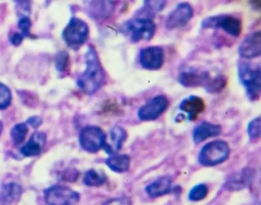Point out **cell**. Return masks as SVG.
Instances as JSON below:
<instances>
[{
  "label": "cell",
  "instance_id": "obj_1",
  "mask_svg": "<svg viewBox=\"0 0 261 205\" xmlns=\"http://www.w3.org/2000/svg\"><path fill=\"white\" fill-rule=\"evenodd\" d=\"M105 80V71L97 50L93 46H88L85 53V69L77 78V87L85 94L91 96L103 87Z\"/></svg>",
  "mask_w": 261,
  "mask_h": 205
},
{
  "label": "cell",
  "instance_id": "obj_2",
  "mask_svg": "<svg viewBox=\"0 0 261 205\" xmlns=\"http://www.w3.org/2000/svg\"><path fill=\"white\" fill-rule=\"evenodd\" d=\"M238 76L245 87L247 97L250 101L259 100L261 94V69L259 64L246 61H238Z\"/></svg>",
  "mask_w": 261,
  "mask_h": 205
},
{
  "label": "cell",
  "instance_id": "obj_3",
  "mask_svg": "<svg viewBox=\"0 0 261 205\" xmlns=\"http://www.w3.org/2000/svg\"><path fill=\"white\" fill-rule=\"evenodd\" d=\"M230 149L224 140H214L204 145L198 155V162L203 166H215L227 160Z\"/></svg>",
  "mask_w": 261,
  "mask_h": 205
},
{
  "label": "cell",
  "instance_id": "obj_4",
  "mask_svg": "<svg viewBox=\"0 0 261 205\" xmlns=\"http://www.w3.org/2000/svg\"><path fill=\"white\" fill-rule=\"evenodd\" d=\"M89 32V26L87 22L77 17H72L64 29L62 36L70 48L77 50L86 42Z\"/></svg>",
  "mask_w": 261,
  "mask_h": 205
},
{
  "label": "cell",
  "instance_id": "obj_5",
  "mask_svg": "<svg viewBox=\"0 0 261 205\" xmlns=\"http://www.w3.org/2000/svg\"><path fill=\"white\" fill-rule=\"evenodd\" d=\"M123 29L130 34L131 41H149L153 38L156 32V24L152 19L134 18L123 24Z\"/></svg>",
  "mask_w": 261,
  "mask_h": 205
},
{
  "label": "cell",
  "instance_id": "obj_6",
  "mask_svg": "<svg viewBox=\"0 0 261 205\" xmlns=\"http://www.w3.org/2000/svg\"><path fill=\"white\" fill-rule=\"evenodd\" d=\"M106 138V134L100 127L87 125L79 134V143L85 151L95 153L103 148Z\"/></svg>",
  "mask_w": 261,
  "mask_h": 205
},
{
  "label": "cell",
  "instance_id": "obj_7",
  "mask_svg": "<svg viewBox=\"0 0 261 205\" xmlns=\"http://www.w3.org/2000/svg\"><path fill=\"white\" fill-rule=\"evenodd\" d=\"M45 200L48 205H76L80 195L68 187L55 185L45 190Z\"/></svg>",
  "mask_w": 261,
  "mask_h": 205
},
{
  "label": "cell",
  "instance_id": "obj_8",
  "mask_svg": "<svg viewBox=\"0 0 261 205\" xmlns=\"http://www.w3.org/2000/svg\"><path fill=\"white\" fill-rule=\"evenodd\" d=\"M169 106L168 98L164 95H158L140 107L137 114L141 120H155L166 112Z\"/></svg>",
  "mask_w": 261,
  "mask_h": 205
},
{
  "label": "cell",
  "instance_id": "obj_9",
  "mask_svg": "<svg viewBox=\"0 0 261 205\" xmlns=\"http://www.w3.org/2000/svg\"><path fill=\"white\" fill-rule=\"evenodd\" d=\"M193 8L189 3H181L172 9L166 19V27L169 30L184 27L192 19Z\"/></svg>",
  "mask_w": 261,
  "mask_h": 205
},
{
  "label": "cell",
  "instance_id": "obj_10",
  "mask_svg": "<svg viewBox=\"0 0 261 205\" xmlns=\"http://www.w3.org/2000/svg\"><path fill=\"white\" fill-rule=\"evenodd\" d=\"M140 62L146 70H156L163 67L164 52L160 46H149L140 52Z\"/></svg>",
  "mask_w": 261,
  "mask_h": 205
},
{
  "label": "cell",
  "instance_id": "obj_11",
  "mask_svg": "<svg viewBox=\"0 0 261 205\" xmlns=\"http://www.w3.org/2000/svg\"><path fill=\"white\" fill-rule=\"evenodd\" d=\"M238 54L244 59H253L261 54V32H252L241 41L238 47Z\"/></svg>",
  "mask_w": 261,
  "mask_h": 205
},
{
  "label": "cell",
  "instance_id": "obj_12",
  "mask_svg": "<svg viewBox=\"0 0 261 205\" xmlns=\"http://www.w3.org/2000/svg\"><path fill=\"white\" fill-rule=\"evenodd\" d=\"M254 175L255 171L253 168H244L241 171L230 175L226 182V188L233 191L247 188L253 182Z\"/></svg>",
  "mask_w": 261,
  "mask_h": 205
},
{
  "label": "cell",
  "instance_id": "obj_13",
  "mask_svg": "<svg viewBox=\"0 0 261 205\" xmlns=\"http://www.w3.org/2000/svg\"><path fill=\"white\" fill-rule=\"evenodd\" d=\"M221 133V125L204 121L197 125L194 129L192 139H193L194 143L199 144L209 138L219 136Z\"/></svg>",
  "mask_w": 261,
  "mask_h": 205
},
{
  "label": "cell",
  "instance_id": "obj_14",
  "mask_svg": "<svg viewBox=\"0 0 261 205\" xmlns=\"http://www.w3.org/2000/svg\"><path fill=\"white\" fill-rule=\"evenodd\" d=\"M179 108L185 113H188V119L193 121L198 118L200 113L205 110L206 104L202 98L192 95L181 101Z\"/></svg>",
  "mask_w": 261,
  "mask_h": 205
},
{
  "label": "cell",
  "instance_id": "obj_15",
  "mask_svg": "<svg viewBox=\"0 0 261 205\" xmlns=\"http://www.w3.org/2000/svg\"><path fill=\"white\" fill-rule=\"evenodd\" d=\"M46 135L43 132H35L30 140L21 148L20 152L25 157L39 156L46 143Z\"/></svg>",
  "mask_w": 261,
  "mask_h": 205
},
{
  "label": "cell",
  "instance_id": "obj_16",
  "mask_svg": "<svg viewBox=\"0 0 261 205\" xmlns=\"http://www.w3.org/2000/svg\"><path fill=\"white\" fill-rule=\"evenodd\" d=\"M211 76L207 71H182L178 76V82L186 87H197L204 86Z\"/></svg>",
  "mask_w": 261,
  "mask_h": 205
},
{
  "label": "cell",
  "instance_id": "obj_17",
  "mask_svg": "<svg viewBox=\"0 0 261 205\" xmlns=\"http://www.w3.org/2000/svg\"><path fill=\"white\" fill-rule=\"evenodd\" d=\"M111 144H105L103 148L108 154L114 155L121 149L123 144L127 139V133L123 127L115 125L110 132Z\"/></svg>",
  "mask_w": 261,
  "mask_h": 205
},
{
  "label": "cell",
  "instance_id": "obj_18",
  "mask_svg": "<svg viewBox=\"0 0 261 205\" xmlns=\"http://www.w3.org/2000/svg\"><path fill=\"white\" fill-rule=\"evenodd\" d=\"M172 179L169 176L165 175L159 177L146 188V193L149 197H159L170 192L172 189Z\"/></svg>",
  "mask_w": 261,
  "mask_h": 205
},
{
  "label": "cell",
  "instance_id": "obj_19",
  "mask_svg": "<svg viewBox=\"0 0 261 205\" xmlns=\"http://www.w3.org/2000/svg\"><path fill=\"white\" fill-rule=\"evenodd\" d=\"M22 194V188L16 183H9L0 188V205H11L18 201Z\"/></svg>",
  "mask_w": 261,
  "mask_h": 205
},
{
  "label": "cell",
  "instance_id": "obj_20",
  "mask_svg": "<svg viewBox=\"0 0 261 205\" xmlns=\"http://www.w3.org/2000/svg\"><path fill=\"white\" fill-rule=\"evenodd\" d=\"M218 28H221L231 36L238 37L242 32V20L233 15H221Z\"/></svg>",
  "mask_w": 261,
  "mask_h": 205
},
{
  "label": "cell",
  "instance_id": "obj_21",
  "mask_svg": "<svg viewBox=\"0 0 261 205\" xmlns=\"http://www.w3.org/2000/svg\"><path fill=\"white\" fill-rule=\"evenodd\" d=\"M166 5V2L162 1V0L161 1H144L143 7L137 11V16L136 18L152 19V18L155 17V15L164 9Z\"/></svg>",
  "mask_w": 261,
  "mask_h": 205
},
{
  "label": "cell",
  "instance_id": "obj_22",
  "mask_svg": "<svg viewBox=\"0 0 261 205\" xmlns=\"http://www.w3.org/2000/svg\"><path fill=\"white\" fill-rule=\"evenodd\" d=\"M108 168L117 173L126 172L129 168L130 158L127 155H111L105 161Z\"/></svg>",
  "mask_w": 261,
  "mask_h": 205
},
{
  "label": "cell",
  "instance_id": "obj_23",
  "mask_svg": "<svg viewBox=\"0 0 261 205\" xmlns=\"http://www.w3.org/2000/svg\"><path fill=\"white\" fill-rule=\"evenodd\" d=\"M107 176L103 171L90 169L84 177V183L89 187H99L107 182Z\"/></svg>",
  "mask_w": 261,
  "mask_h": 205
},
{
  "label": "cell",
  "instance_id": "obj_24",
  "mask_svg": "<svg viewBox=\"0 0 261 205\" xmlns=\"http://www.w3.org/2000/svg\"><path fill=\"white\" fill-rule=\"evenodd\" d=\"M227 84V79L224 75H218L214 78H210L207 84L204 86V90L209 93H219L224 90Z\"/></svg>",
  "mask_w": 261,
  "mask_h": 205
},
{
  "label": "cell",
  "instance_id": "obj_25",
  "mask_svg": "<svg viewBox=\"0 0 261 205\" xmlns=\"http://www.w3.org/2000/svg\"><path fill=\"white\" fill-rule=\"evenodd\" d=\"M28 132L29 128L27 122H20L15 125L10 132V136L14 145L22 144L25 141Z\"/></svg>",
  "mask_w": 261,
  "mask_h": 205
},
{
  "label": "cell",
  "instance_id": "obj_26",
  "mask_svg": "<svg viewBox=\"0 0 261 205\" xmlns=\"http://www.w3.org/2000/svg\"><path fill=\"white\" fill-rule=\"evenodd\" d=\"M13 94L8 86L0 82V110H6L12 104Z\"/></svg>",
  "mask_w": 261,
  "mask_h": 205
},
{
  "label": "cell",
  "instance_id": "obj_27",
  "mask_svg": "<svg viewBox=\"0 0 261 205\" xmlns=\"http://www.w3.org/2000/svg\"><path fill=\"white\" fill-rule=\"evenodd\" d=\"M99 4L94 5V8L91 10L95 17H106L114 10V2H98Z\"/></svg>",
  "mask_w": 261,
  "mask_h": 205
},
{
  "label": "cell",
  "instance_id": "obj_28",
  "mask_svg": "<svg viewBox=\"0 0 261 205\" xmlns=\"http://www.w3.org/2000/svg\"><path fill=\"white\" fill-rule=\"evenodd\" d=\"M207 193H208L207 187L205 185L200 184V185L193 187L191 190L189 194V200H192V201H199V200L205 198Z\"/></svg>",
  "mask_w": 261,
  "mask_h": 205
},
{
  "label": "cell",
  "instance_id": "obj_29",
  "mask_svg": "<svg viewBox=\"0 0 261 205\" xmlns=\"http://www.w3.org/2000/svg\"><path fill=\"white\" fill-rule=\"evenodd\" d=\"M69 66V55L65 50L59 52L56 55V67L59 73H65Z\"/></svg>",
  "mask_w": 261,
  "mask_h": 205
},
{
  "label": "cell",
  "instance_id": "obj_30",
  "mask_svg": "<svg viewBox=\"0 0 261 205\" xmlns=\"http://www.w3.org/2000/svg\"><path fill=\"white\" fill-rule=\"evenodd\" d=\"M247 133L250 139H258L260 137V116L254 118L249 122Z\"/></svg>",
  "mask_w": 261,
  "mask_h": 205
},
{
  "label": "cell",
  "instance_id": "obj_31",
  "mask_svg": "<svg viewBox=\"0 0 261 205\" xmlns=\"http://www.w3.org/2000/svg\"><path fill=\"white\" fill-rule=\"evenodd\" d=\"M16 12L18 18L30 17L31 14V3L30 1H16Z\"/></svg>",
  "mask_w": 261,
  "mask_h": 205
},
{
  "label": "cell",
  "instance_id": "obj_32",
  "mask_svg": "<svg viewBox=\"0 0 261 205\" xmlns=\"http://www.w3.org/2000/svg\"><path fill=\"white\" fill-rule=\"evenodd\" d=\"M221 18V15H211V16L206 17L201 21V28L205 29H218Z\"/></svg>",
  "mask_w": 261,
  "mask_h": 205
},
{
  "label": "cell",
  "instance_id": "obj_33",
  "mask_svg": "<svg viewBox=\"0 0 261 205\" xmlns=\"http://www.w3.org/2000/svg\"><path fill=\"white\" fill-rule=\"evenodd\" d=\"M18 28L21 30V34L25 36V38L30 35V29L32 27V21L30 17H22L18 18Z\"/></svg>",
  "mask_w": 261,
  "mask_h": 205
},
{
  "label": "cell",
  "instance_id": "obj_34",
  "mask_svg": "<svg viewBox=\"0 0 261 205\" xmlns=\"http://www.w3.org/2000/svg\"><path fill=\"white\" fill-rule=\"evenodd\" d=\"M25 38V36L19 32H13L9 35V40H10V43L14 46L20 45Z\"/></svg>",
  "mask_w": 261,
  "mask_h": 205
},
{
  "label": "cell",
  "instance_id": "obj_35",
  "mask_svg": "<svg viewBox=\"0 0 261 205\" xmlns=\"http://www.w3.org/2000/svg\"><path fill=\"white\" fill-rule=\"evenodd\" d=\"M27 125H31L33 128L37 129L43 123V119L39 116H33L28 118L27 120Z\"/></svg>",
  "mask_w": 261,
  "mask_h": 205
},
{
  "label": "cell",
  "instance_id": "obj_36",
  "mask_svg": "<svg viewBox=\"0 0 261 205\" xmlns=\"http://www.w3.org/2000/svg\"><path fill=\"white\" fill-rule=\"evenodd\" d=\"M105 205H131L130 200L126 197H117L111 199L107 201Z\"/></svg>",
  "mask_w": 261,
  "mask_h": 205
},
{
  "label": "cell",
  "instance_id": "obj_37",
  "mask_svg": "<svg viewBox=\"0 0 261 205\" xmlns=\"http://www.w3.org/2000/svg\"><path fill=\"white\" fill-rule=\"evenodd\" d=\"M3 128H4V125H3V122L0 121V134L2 133Z\"/></svg>",
  "mask_w": 261,
  "mask_h": 205
}]
</instances>
